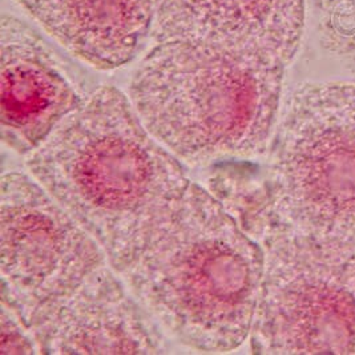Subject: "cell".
<instances>
[{"instance_id": "obj_1", "label": "cell", "mask_w": 355, "mask_h": 355, "mask_svg": "<svg viewBox=\"0 0 355 355\" xmlns=\"http://www.w3.org/2000/svg\"><path fill=\"white\" fill-rule=\"evenodd\" d=\"M114 270L168 337L197 352L226 353L250 336L265 250L191 182Z\"/></svg>"}, {"instance_id": "obj_2", "label": "cell", "mask_w": 355, "mask_h": 355, "mask_svg": "<svg viewBox=\"0 0 355 355\" xmlns=\"http://www.w3.org/2000/svg\"><path fill=\"white\" fill-rule=\"evenodd\" d=\"M114 87L92 91L27 156L33 176L117 269L192 182Z\"/></svg>"}, {"instance_id": "obj_3", "label": "cell", "mask_w": 355, "mask_h": 355, "mask_svg": "<svg viewBox=\"0 0 355 355\" xmlns=\"http://www.w3.org/2000/svg\"><path fill=\"white\" fill-rule=\"evenodd\" d=\"M288 65L259 51L160 42L136 68L128 97L180 160L252 159L275 135Z\"/></svg>"}, {"instance_id": "obj_4", "label": "cell", "mask_w": 355, "mask_h": 355, "mask_svg": "<svg viewBox=\"0 0 355 355\" xmlns=\"http://www.w3.org/2000/svg\"><path fill=\"white\" fill-rule=\"evenodd\" d=\"M263 192L241 225L355 249V84L306 83L286 100Z\"/></svg>"}, {"instance_id": "obj_5", "label": "cell", "mask_w": 355, "mask_h": 355, "mask_svg": "<svg viewBox=\"0 0 355 355\" xmlns=\"http://www.w3.org/2000/svg\"><path fill=\"white\" fill-rule=\"evenodd\" d=\"M265 270L250 331L257 354L355 355V249L259 239Z\"/></svg>"}, {"instance_id": "obj_6", "label": "cell", "mask_w": 355, "mask_h": 355, "mask_svg": "<svg viewBox=\"0 0 355 355\" xmlns=\"http://www.w3.org/2000/svg\"><path fill=\"white\" fill-rule=\"evenodd\" d=\"M1 302L28 330L110 263L95 237L31 176L11 171L0 191Z\"/></svg>"}, {"instance_id": "obj_7", "label": "cell", "mask_w": 355, "mask_h": 355, "mask_svg": "<svg viewBox=\"0 0 355 355\" xmlns=\"http://www.w3.org/2000/svg\"><path fill=\"white\" fill-rule=\"evenodd\" d=\"M1 47V139L19 155L42 146L91 94L78 69L26 21L4 15Z\"/></svg>"}, {"instance_id": "obj_8", "label": "cell", "mask_w": 355, "mask_h": 355, "mask_svg": "<svg viewBox=\"0 0 355 355\" xmlns=\"http://www.w3.org/2000/svg\"><path fill=\"white\" fill-rule=\"evenodd\" d=\"M125 285L108 263L49 309L30 329L40 354L166 353V334Z\"/></svg>"}, {"instance_id": "obj_9", "label": "cell", "mask_w": 355, "mask_h": 355, "mask_svg": "<svg viewBox=\"0 0 355 355\" xmlns=\"http://www.w3.org/2000/svg\"><path fill=\"white\" fill-rule=\"evenodd\" d=\"M305 0H155L160 42L272 53L291 64L305 28Z\"/></svg>"}, {"instance_id": "obj_10", "label": "cell", "mask_w": 355, "mask_h": 355, "mask_svg": "<svg viewBox=\"0 0 355 355\" xmlns=\"http://www.w3.org/2000/svg\"><path fill=\"white\" fill-rule=\"evenodd\" d=\"M63 49L98 71L130 63L155 26V0H17Z\"/></svg>"}, {"instance_id": "obj_11", "label": "cell", "mask_w": 355, "mask_h": 355, "mask_svg": "<svg viewBox=\"0 0 355 355\" xmlns=\"http://www.w3.org/2000/svg\"><path fill=\"white\" fill-rule=\"evenodd\" d=\"M1 334L0 353L1 354H36L40 353L39 345L33 338L28 327L20 321L17 313L6 302H1Z\"/></svg>"}]
</instances>
